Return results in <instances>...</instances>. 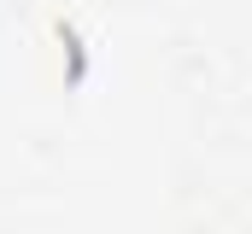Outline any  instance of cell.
Here are the masks:
<instances>
[{"label":"cell","mask_w":252,"mask_h":234,"mask_svg":"<svg viewBox=\"0 0 252 234\" xmlns=\"http://www.w3.org/2000/svg\"><path fill=\"white\" fill-rule=\"evenodd\" d=\"M64 47H70V82H82L88 76V53H82V41H76V24H59Z\"/></svg>","instance_id":"obj_1"}]
</instances>
